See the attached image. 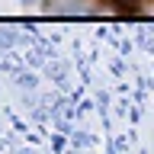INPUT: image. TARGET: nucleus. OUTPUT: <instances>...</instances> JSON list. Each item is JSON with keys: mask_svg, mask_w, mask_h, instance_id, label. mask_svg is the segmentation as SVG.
Segmentation results:
<instances>
[{"mask_svg": "<svg viewBox=\"0 0 154 154\" xmlns=\"http://www.w3.org/2000/svg\"><path fill=\"white\" fill-rule=\"evenodd\" d=\"M26 3H32V0H26Z\"/></svg>", "mask_w": 154, "mask_h": 154, "instance_id": "1", "label": "nucleus"}]
</instances>
